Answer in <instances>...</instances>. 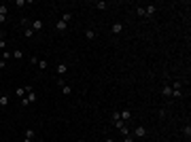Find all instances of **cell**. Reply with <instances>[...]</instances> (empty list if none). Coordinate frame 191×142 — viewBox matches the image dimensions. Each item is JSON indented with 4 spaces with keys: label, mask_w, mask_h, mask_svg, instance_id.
I'll return each mask as SVG.
<instances>
[{
    "label": "cell",
    "mask_w": 191,
    "mask_h": 142,
    "mask_svg": "<svg viewBox=\"0 0 191 142\" xmlns=\"http://www.w3.org/2000/svg\"><path fill=\"white\" fill-rule=\"evenodd\" d=\"M0 83H2V79H0Z\"/></svg>",
    "instance_id": "d6a6232c"
},
{
    "label": "cell",
    "mask_w": 191,
    "mask_h": 142,
    "mask_svg": "<svg viewBox=\"0 0 191 142\" xmlns=\"http://www.w3.org/2000/svg\"><path fill=\"white\" fill-rule=\"evenodd\" d=\"M9 13V7L7 4H0V15H7Z\"/></svg>",
    "instance_id": "cb8c5ba5"
},
{
    "label": "cell",
    "mask_w": 191,
    "mask_h": 142,
    "mask_svg": "<svg viewBox=\"0 0 191 142\" xmlns=\"http://www.w3.org/2000/svg\"><path fill=\"white\" fill-rule=\"evenodd\" d=\"M123 142H134V136H132V134H130V136H125V138H123Z\"/></svg>",
    "instance_id": "484cf974"
},
{
    "label": "cell",
    "mask_w": 191,
    "mask_h": 142,
    "mask_svg": "<svg viewBox=\"0 0 191 142\" xmlns=\"http://www.w3.org/2000/svg\"><path fill=\"white\" fill-rule=\"evenodd\" d=\"M4 38H7V32H4V30H0V40H4Z\"/></svg>",
    "instance_id": "4316f807"
},
{
    "label": "cell",
    "mask_w": 191,
    "mask_h": 142,
    "mask_svg": "<svg viewBox=\"0 0 191 142\" xmlns=\"http://www.w3.org/2000/svg\"><path fill=\"white\" fill-rule=\"evenodd\" d=\"M106 7H108V4L104 2V0H100V2H96V9H98V11H104Z\"/></svg>",
    "instance_id": "ac0fdd59"
},
{
    "label": "cell",
    "mask_w": 191,
    "mask_h": 142,
    "mask_svg": "<svg viewBox=\"0 0 191 142\" xmlns=\"http://www.w3.org/2000/svg\"><path fill=\"white\" fill-rule=\"evenodd\" d=\"M23 36H26V38H32V36H34V30H32L30 26H28V28H23Z\"/></svg>",
    "instance_id": "5bb4252c"
},
{
    "label": "cell",
    "mask_w": 191,
    "mask_h": 142,
    "mask_svg": "<svg viewBox=\"0 0 191 142\" xmlns=\"http://www.w3.org/2000/svg\"><path fill=\"white\" fill-rule=\"evenodd\" d=\"M172 89H174V91H183V83H181V81H174Z\"/></svg>",
    "instance_id": "ffe728a7"
},
{
    "label": "cell",
    "mask_w": 191,
    "mask_h": 142,
    "mask_svg": "<svg viewBox=\"0 0 191 142\" xmlns=\"http://www.w3.org/2000/svg\"><path fill=\"white\" fill-rule=\"evenodd\" d=\"M34 140V129H28L26 132V138H23V142H32Z\"/></svg>",
    "instance_id": "4fadbf2b"
},
{
    "label": "cell",
    "mask_w": 191,
    "mask_h": 142,
    "mask_svg": "<svg viewBox=\"0 0 191 142\" xmlns=\"http://www.w3.org/2000/svg\"><path fill=\"white\" fill-rule=\"evenodd\" d=\"M117 129H119V132H121V134H123V136H130V134H132V132H130V127H128V125H125V123H121V125H119V127H117Z\"/></svg>",
    "instance_id": "7c38bea8"
},
{
    "label": "cell",
    "mask_w": 191,
    "mask_h": 142,
    "mask_svg": "<svg viewBox=\"0 0 191 142\" xmlns=\"http://www.w3.org/2000/svg\"><path fill=\"white\" fill-rule=\"evenodd\" d=\"M155 13H157V7H153V4L145 7V17H153Z\"/></svg>",
    "instance_id": "8992f818"
},
{
    "label": "cell",
    "mask_w": 191,
    "mask_h": 142,
    "mask_svg": "<svg viewBox=\"0 0 191 142\" xmlns=\"http://www.w3.org/2000/svg\"><path fill=\"white\" fill-rule=\"evenodd\" d=\"M110 32H113V34L123 32V23H119V21H117V23H113V26H110Z\"/></svg>",
    "instance_id": "52a82bcc"
},
{
    "label": "cell",
    "mask_w": 191,
    "mask_h": 142,
    "mask_svg": "<svg viewBox=\"0 0 191 142\" xmlns=\"http://www.w3.org/2000/svg\"><path fill=\"white\" fill-rule=\"evenodd\" d=\"M79 142H85V140H79Z\"/></svg>",
    "instance_id": "1f68e13d"
},
{
    "label": "cell",
    "mask_w": 191,
    "mask_h": 142,
    "mask_svg": "<svg viewBox=\"0 0 191 142\" xmlns=\"http://www.w3.org/2000/svg\"><path fill=\"white\" fill-rule=\"evenodd\" d=\"M183 134L189 138V136H191V125H185V127H183Z\"/></svg>",
    "instance_id": "7402d4cb"
},
{
    "label": "cell",
    "mask_w": 191,
    "mask_h": 142,
    "mask_svg": "<svg viewBox=\"0 0 191 142\" xmlns=\"http://www.w3.org/2000/svg\"><path fill=\"white\" fill-rule=\"evenodd\" d=\"M7 21V15H0V23H4Z\"/></svg>",
    "instance_id": "f546056e"
},
{
    "label": "cell",
    "mask_w": 191,
    "mask_h": 142,
    "mask_svg": "<svg viewBox=\"0 0 191 142\" xmlns=\"http://www.w3.org/2000/svg\"><path fill=\"white\" fill-rule=\"evenodd\" d=\"M28 91H32V87H17V98H26Z\"/></svg>",
    "instance_id": "ba28073f"
},
{
    "label": "cell",
    "mask_w": 191,
    "mask_h": 142,
    "mask_svg": "<svg viewBox=\"0 0 191 142\" xmlns=\"http://www.w3.org/2000/svg\"><path fill=\"white\" fill-rule=\"evenodd\" d=\"M161 96H163V98H170V96H172V87H170V85H163V87H161Z\"/></svg>",
    "instance_id": "30bf717a"
},
{
    "label": "cell",
    "mask_w": 191,
    "mask_h": 142,
    "mask_svg": "<svg viewBox=\"0 0 191 142\" xmlns=\"http://www.w3.org/2000/svg\"><path fill=\"white\" fill-rule=\"evenodd\" d=\"M2 68H7V62H4V59H0V70H2Z\"/></svg>",
    "instance_id": "f1b7e54d"
},
{
    "label": "cell",
    "mask_w": 191,
    "mask_h": 142,
    "mask_svg": "<svg viewBox=\"0 0 191 142\" xmlns=\"http://www.w3.org/2000/svg\"><path fill=\"white\" fill-rule=\"evenodd\" d=\"M132 136H134V138H145V136H147V127H145V125H136L134 132H132Z\"/></svg>",
    "instance_id": "7a4b0ae2"
},
{
    "label": "cell",
    "mask_w": 191,
    "mask_h": 142,
    "mask_svg": "<svg viewBox=\"0 0 191 142\" xmlns=\"http://www.w3.org/2000/svg\"><path fill=\"white\" fill-rule=\"evenodd\" d=\"M66 28H68V23H66V21H62V19L55 23V30H57V32H66Z\"/></svg>",
    "instance_id": "8fae6325"
},
{
    "label": "cell",
    "mask_w": 191,
    "mask_h": 142,
    "mask_svg": "<svg viewBox=\"0 0 191 142\" xmlns=\"http://www.w3.org/2000/svg\"><path fill=\"white\" fill-rule=\"evenodd\" d=\"M119 117H121V121H123V123H128V121L132 119V112L125 108V110H121V112H119Z\"/></svg>",
    "instance_id": "5b68a950"
},
{
    "label": "cell",
    "mask_w": 191,
    "mask_h": 142,
    "mask_svg": "<svg viewBox=\"0 0 191 142\" xmlns=\"http://www.w3.org/2000/svg\"><path fill=\"white\" fill-rule=\"evenodd\" d=\"M30 28H32L34 32H40V30L45 28V23H43V19H34V21H30Z\"/></svg>",
    "instance_id": "3957f363"
},
{
    "label": "cell",
    "mask_w": 191,
    "mask_h": 142,
    "mask_svg": "<svg viewBox=\"0 0 191 142\" xmlns=\"http://www.w3.org/2000/svg\"><path fill=\"white\" fill-rule=\"evenodd\" d=\"M55 72H57V77L62 79V77H64V74L68 72V66H66V64H57V68H55Z\"/></svg>",
    "instance_id": "277c9868"
},
{
    "label": "cell",
    "mask_w": 191,
    "mask_h": 142,
    "mask_svg": "<svg viewBox=\"0 0 191 142\" xmlns=\"http://www.w3.org/2000/svg\"><path fill=\"white\" fill-rule=\"evenodd\" d=\"M85 38L87 40H93L96 38V30H85Z\"/></svg>",
    "instance_id": "9a60e30c"
},
{
    "label": "cell",
    "mask_w": 191,
    "mask_h": 142,
    "mask_svg": "<svg viewBox=\"0 0 191 142\" xmlns=\"http://www.w3.org/2000/svg\"><path fill=\"white\" fill-rule=\"evenodd\" d=\"M36 100H38V96H36V93H34V89H32V91H28V93H26V98H21V106L34 104Z\"/></svg>",
    "instance_id": "6da1fadb"
},
{
    "label": "cell",
    "mask_w": 191,
    "mask_h": 142,
    "mask_svg": "<svg viewBox=\"0 0 191 142\" xmlns=\"http://www.w3.org/2000/svg\"><path fill=\"white\" fill-rule=\"evenodd\" d=\"M62 93L64 96H70V93H72V87L70 85H62Z\"/></svg>",
    "instance_id": "2e32d148"
},
{
    "label": "cell",
    "mask_w": 191,
    "mask_h": 142,
    "mask_svg": "<svg viewBox=\"0 0 191 142\" xmlns=\"http://www.w3.org/2000/svg\"><path fill=\"white\" fill-rule=\"evenodd\" d=\"M136 15H140V17H145V7H136Z\"/></svg>",
    "instance_id": "603a6c76"
},
{
    "label": "cell",
    "mask_w": 191,
    "mask_h": 142,
    "mask_svg": "<svg viewBox=\"0 0 191 142\" xmlns=\"http://www.w3.org/2000/svg\"><path fill=\"white\" fill-rule=\"evenodd\" d=\"M38 70H47V66H49V64H47V59H38Z\"/></svg>",
    "instance_id": "e0dca14e"
},
{
    "label": "cell",
    "mask_w": 191,
    "mask_h": 142,
    "mask_svg": "<svg viewBox=\"0 0 191 142\" xmlns=\"http://www.w3.org/2000/svg\"><path fill=\"white\" fill-rule=\"evenodd\" d=\"M4 47H7V40H0V49L4 51Z\"/></svg>",
    "instance_id": "83f0119b"
},
{
    "label": "cell",
    "mask_w": 191,
    "mask_h": 142,
    "mask_svg": "<svg viewBox=\"0 0 191 142\" xmlns=\"http://www.w3.org/2000/svg\"><path fill=\"white\" fill-rule=\"evenodd\" d=\"M104 142H115V140H113V138H106V140H104Z\"/></svg>",
    "instance_id": "4dcf8cb0"
},
{
    "label": "cell",
    "mask_w": 191,
    "mask_h": 142,
    "mask_svg": "<svg viewBox=\"0 0 191 142\" xmlns=\"http://www.w3.org/2000/svg\"><path fill=\"white\" fill-rule=\"evenodd\" d=\"M11 55H13V57H17V59H21V57H23V51H21V49H15Z\"/></svg>",
    "instance_id": "d6986e66"
},
{
    "label": "cell",
    "mask_w": 191,
    "mask_h": 142,
    "mask_svg": "<svg viewBox=\"0 0 191 142\" xmlns=\"http://www.w3.org/2000/svg\"><path fill=\"white\" fill-rule=\"evenodd\" d=\"M70 19H72V15H70V13H64V15H62V21H66V23H68Z\"/></svg>",
    "instance_id": "d4e9b609"
},
{
    "label": "cell",
    "mask_w": 191,
    "mask_h": 142,
    "mask_svg": "<svg viewBox=\"0 0 191 142\" xmlns=\"http://www.w3.org/2000/svg\"><path fill=\"white\" fill-rule=\"evenodd\" d=\"M11 57H13V55H11V51H7V49H4V51H2V59H4V62H9Z\"/></svg>",
    "instance_id": "44dd1931"
},
{
    "label": "cell",
    "mask_w": 191,
    "mask_h": 142,
    "mask_svg": "<svg viewBox=\"0 0 191 142\" xmlns=\"http://www.w3.org/2000/svg\"><path fill=\"white\" fill-rule=\"evenodd\" d=\"M9 102H11V98L7 96V93H2V96H0V108H7Z\"/></svg>",
    "instance_id": "9c48e42d"
}]
</instances>
